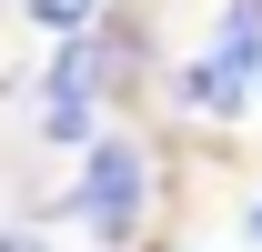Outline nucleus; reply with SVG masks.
<instances>
[{
	"label": "nucleus",
	"mask_w": 262,
	"mask_h": 252,
	"mask_svg": "<svg viewBox=\"0 0 262 252\" xmlns=\"http://www.w3.org/2000/svg\"><path fill=\"white\" fill-rule=\"evenodd\" d=\"M141 192H151L141 141H101V152H91V172L61 192V212H71V222H91L101 242H131V232H141Z\"/></svg>",
	"instance_id": "f257e3e1"
},
{
	"label": "nucleus",
	"mask_w": 262,
	"mask_h": 252,
	"mask_svg": "<svg viewBox=\"0 0 262 252\" xmlns=\"http://www.w3.org/2000/svg\"><path fill=\"white\" fill-rule=\"evenodd\" d=\"M31 20H40V31H91L101 0H31Z\"/></svg>",
	"instance_id": "f03ea898"
},
{
	"label": "nucleus",
	"mask_w": 262,
	"mask_h": 252,
	"mask_svg": "<svg viewBox=\"0 0 262 252\" xmlns=\"http://www.w3.org/2000/svg\"><path fill=\"white\" fill-rule=\"evenodd\" d=\"M0 252H51V242H40V232H0Z\"/></svg>",
	"instance_id": "7ed1b4c3"
},
{
	"label": "nucleus",
	"mask_w": 262,
	"mask_h": 252,
	"mask_svg": "<svg viewBox=\"0 0 262 252\" xmlns=\"http://www.w3.org/2000/svg\"><path fill=\"white\" fill-rule=\"evenodd\" d=\"M252 242H262V202H252Z\"/></svg>",
	"instance_id": "20e7f679"
}]
</instances>
